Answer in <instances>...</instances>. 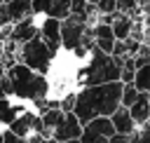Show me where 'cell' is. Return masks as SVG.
Instances as JSON below:
<instances>
[{
  "mask_svg": "<svg viewBox=\"0 0 150 143\" xmlns=\"http://www.w3.org/2000/svg\"><path fill=\"white\" fill-rule=\"evenodd\" d=\"M40 19L42 21L38 23V33L45 40V45L49 47V52L56 56L61 52V21L54 19V16H49V14H42Z\"/></svg>",
  "mask_w": 150,
  "mask_h": 143,
  "instance_id": "5b68a950",
  "label": "cell"
},
{
  "mask_svg": "<svg viewBox=\"0 0 150 143\" xmlns=\"http://www.w3.org/2000/svg\"><path fill=\"white\" fill-rule=\"evenodd\" d=\"M5 5H7V12H9V19H12V21L30 14V0H9V2H5Z\"/></svg>",
  "mask_w": 150,
  "mask_h": 143,
  "instance_id": "4fadbf2b",
  "label": "cell"
},
{
  "mask_svg": "<svg viewBox=\"0 0 150 143\" xmlns=\"http://www.w3.org/2000/svg\"><path fill=\"white\" fill-rule=\"evenodd\" d=\"M131 23H134V21H131L129 14L115 9V12L110 14V28H112L115 40H124V38H129V33H131Z\"/></svg>",
  "mask_w": 150,
  "mask_h": 143,
  "instance_id": "30bf717a",
  "label": "cell"
},
{
  "mask_svg": "<svg viewBox=\"0 0 150 143\" xmlns=\"http://www.w3.org/2000/svg\"><path fill=\"white\" fill-rule=\"evenodd\" d=\"M49 2H52V0H30V12H33L35 16H42V14L47 12Z\"/></svg>",
  "mask_w": 150,
  "mask_h": 143,
  "instance_id": "e0dca14e",
  "label": "cell"
},
{
  "mask_svg": "<svg viewBox=\"0 0 150 143\" xmlns=\"http://www.w3.org/2000/svg\"><path fill=\"white\" fill-rule=\"evenodd\" d=\"M0 56H2V42H0Z\"/></svg>",
  "mask_w": 150,
  "mask_h": 143,
  "instance_id": "cb8c5ba5",
  "label": "cell"
},
{
  "mask_svg": "<svg viewBox=\"0 0 150 143\" xmlns=\"http://www.w3.org/2000/svg\"><path fill=\"white\" fill-rule=\"evenodd\" d=\"M141 5V0H117V9L120 12H124V14H129L134 7H138Z\"/></svg>",
  "mask_w": 150,
  "mask_h": 143,
  "instance_id": "ac0fdd59",
  "label": "cell"
},
{
  "mask_svg": "<svg viewBox=\"0 0 150 143\" xmlns=\"http://www.w3.org/2000/svg\"><path fill=\"white\" fill-rule=\"evenodd\" d=\"M2 143H19V136L9 127H2Z\"/></svg>",
  "mask_w": 150,
  "mask_h": 143,
  "instance_id": "ffe728a7",
  "label": "cell"
},
{
  "mask_svg": "<svg viewBox=\"0 0 150 143\" xmlns=\"http://www.w3.org/2000/svg\"><path fill=\"white\" fill-rule=\"evenodd\" d=\"M45 14H49V16L59 19V21H61V19H66V16L70 14V0H52Z\"/></svg>",
  "mask_w": 150,
  "mask_h": 143,
  "instance_id": "5bb4252c",
  "label": "cell"
},
{
  "mask_svg": "<svg viewBox=\"0 0 150 143\" xmlns=\"http://www.w3.org/2000/svg\"><path fill=\"white\" fill-rule=\"evenodd\" d=\"M87 2H94V5H96V2H98V0H87Z\"/></svg>",
  "mask_w": 150,
  "mask_h": 143,
  "instance_id": "d4e9b609",
  "label": "cell"
},
{
  "mask_svg": "<svg viewBox=\"0 0 150 143\" xmlns=\"http://www.w3.org/2000/svg\"><path fill=\"white\" fill-rule=\"evenodd\" d=\"M80 134H82V122L77 120V115L73 110H68L63 115V120L52 129V136L49 141H56V143H68V141H80Z\"/></svg>",
  "mask_w": 150,
  "mask_h": 143,
  "instance_id": "277c9868",
  "label": "cell"
},
{
  "mask_svg": "<svg viewBox=\"0 0 150 143\" xmlns=\"http://www.w3.org/2000/svg\"><path fill=\"white\" fill-rule=\"evenodd\" d=\"M35 115H38V113H33V110H28V108H26L19 117H14V120L7 124V127L19 136V141H26V138L33 134V120H35Z\"/></svg>",
  "mask_w": 150,
  "mask_h": 143,
  "instance_id": "ba28073f",
  "label": "cell"
},
{
  "mask_svg": "<svg viewBox=\"0 0 150 143\" xmlns=\"http://www.w3.org/2000/svg\"><path fill=\"white\" fill-rule=\"evenodd\" d=\"M5 73H7V68H5V66H2V63H0V77H2V75H5Z\"/></svg>",
  "mask_w": 150,
  "mask_h": 143,
  "instance_id": "7402d4cb",
  "label": "cell"
},
{
  "mask_svg": "<svg viewBox=\"0 0 150 143\" xmlns=\"http://www.w3.org/2000/svg\"><path fill=\"white\" fill-rule=\"evenodd\" d=\"M54 59L56 56L49 52V47L40 38V33L35 38L21 42V47H19V61H23L28 68H33V70H38L42 75H49V68H52Z\"/></svg>",
  "mask_w": 150,
  "mask_h": 143,
  "instance_id": "7a4b0ae2",
  "label": "cell"
},
{
  "mask_svg": "<svg viewBox=\"0 0 150 143\" xmlns=\"http://www.w3.org/2000/svg\"><path fill=\"white\" fill-rule=\"evenodd\" d=\"M96 9H98V14H110L117 9V0H98Z\"/></svg>",
  "mask_w": 150,
  "mask_h": 143,
  "instance_id": "2e32d148",
  "label": "cell"
},
{
  "mask_svg": "<svg viewBox=\"0 0 150 143\" xmlns=\"http://www.w3.org/2000/svg\"><path fill=\"white\" fill-rule=\"evenodd\" d=\"M0 2H9V0H0Z\"/></svg>",
  "mask_w": 150,
  "mask_h": 143,
  "instance_id": "4316f807",
  "label": "cell"
},
{
  "mask_svg": "<svg viewBox=\"0 0 150 143\" xmlns=\"http://www.w3.org/2000/svg\"><path fill=\"white\" fill-rule=\"evenodd\" d=\"M0 23H12L9 12H7V5H5V2H0Z\"/></svg>",
  "mask_w": 150,
  "mask_h": 143,
  "instance_id": "44dd1931",
  "label": "cell"
},
{
  "mask_svg": "<svg viewBox=\"0 0 150 143\" xmlns=\"http://www.w3.org/2000/svg\"><path fill=\"white\" fill-rule=\"evenodd\" d=\"M131 82L136 84V89H138V91H150V61L136 68L134 80H131Z\"/></svg>",
  "mask_w": 150,
  "mask_h": 143,
  "instance_id": "7c38bea8",
  "label": "cell"
},
{
  "mask_svg": "<svg viewBox=\"0 0 150 143\" xmlns=\"http://www.w3.org/2000/svg\"><path fill=\"white\" fill-rule=\"evenodd\" d=\"M138 96V89H136V84L134 82H122V96H120V105H131L134 103V98Z\"/></svg>",
  "mask_w": 150,
  "mask_h": 143,
  "instance_id": "9a60e30c",
  "label": "cell"
},
{
  "mask_svg": "<svg viewBox=\"0 0 150 143\" xmlns=\"http://www.w3.org/2000/svg\"><path fill=\"white\" fill-rule=\"evenodd\" d=\"M5 75L12 80V94L16 98H21V101L35 103V101H42V98L49 96V80H47V75L28 68L23 61H16L14 66H9Z\"/></svg>",
  "mask_w": 150,
  "mask_h": 143,
  "instance_id": "6da1fadb",
  "label": "cell"
},
{
  "mask_svg": "<svg viewBox=\"0 0 150 143\" xmlns=\"http://www.w3.org/2000/svg\"><path fill=\"white\" fill-rule=\"evenodd\" d=\"M38 16L30 12V14H26V16H21V19H16V21H12V40H16V42H26V40H30V38H35L38 35Z\"/></svg>",
  "mask_w": 150,
  "mask_h": 143,
  "instance_id": "8992f818",
  "label": "cell"
},
{
  "mask_svg": "<svg viewBox=\"0 0 150 143\" xmlns=\"http://www.w3.org/2000/svg\"><path fill=\"white\" fill-rule=\"evenodd\" d=\"M23 110H26V103H23L21 98H16L14 94L0 96V124H2V127H7V124H9L14 117H19Z\"/></svg>",
  "mask_w": 150,
  "mask_h": 143,
  "instance_id": "52a82bcc",
  "label": "cell"
},
{
  "mask_svg": "<svg viewBox=\"0 0 150 143\" xmlns=\"http://www.w3.org/2000/svg\"><path fill=\"white\" fill-rule=\"evenodd\" d=\"M129 115L136 124H145L150 117V101H148V91H138V96L134 98V103L129 105Z\"/></svg>",
  "mask_w": 150,
  "mask_h": 143,
  "instance_id": "9c48e42d",
  "label": "cell"
},
{
  "mask_svg": "<svg viewBox=\"0 0 150 143\" xmlns=\"http://www.w3.org/2000/svg\"><path fill=\"white\" fill-rule=\"evenodd\" d=\"M9 94H12V80L7 75H2L0 77V96H9Z\"/></svg>",
  "mask_w": 150,
  "mask_h": 143,
  "instance_id": "d6986e66",
  "label": "cell"
},
{
  "mask_svg": "<svg viewBox=\"0 0 150 143\" xmlns=\"http://www.w3.org/2000/svg\"><path fill=\"white\" fill-rule=\"evenodd\" d=\"M110 122H112L115 131H122V134H131V131L136 129V122L131 120L127 105H117V108L110 113Z\"/></svg>",
  "mask_w": 150,
  "mask_h": 143,
  "instance_id": "8fae6325",
  "label": "cell"
},
{
  "mask_svg": "<svg viewBox=\"0 0 150 143\" xmlns=\"http://www.w3.org/2000/svg\"><path fill=\"white\" fill-rule=\"evenodd\" d=\"M115 134V127L110 122V115H94L82 124L80 141L82 143H105Z\"/></svg>",
  "mask_w": 150,
  "mask_h": 143,
  "instance_id": "3957f363",
  "label": "cell"
},
{
  "mask_svg": "<svg viewBox=\"0 0 150 143\" xmlns=\"http://www.w3.org/2000/svg\"><path fill=\"white\" fill-rule=\"evenodd\" d=\"M145 124H148V127H150V117H148V122H145Z\"/></svg>",
  "mask_w": 150,
  "mask_h": 143,
  "instance_id": "484cf974",
  "label": "cell"
},
{
  "mask_svg": "<svg viewBox=\"0 0 150 143\" xmlns=\"http://www.w3.org/2000/svg\"><path fill=\"white\" fill-rule=\"evenodd\" d=\"M0 143H2V124H0Z\"/></svg>",
  "mask_w": 150,
  "mask_h": 143,
  "instance_id": "603a6c76",
  "label": "cell"
}]
</instances>
